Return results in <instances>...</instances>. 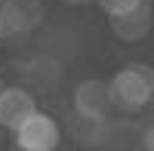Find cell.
Instances as JSON below:
<instances>
[{"label":"cell","instance_id":"6da1fadb","mask_svg":"<svg viewBox=\"0 0 154 151\" xmlns=\"http://www.w3.org/2000/svg\"><path fill=\"white\" fill-rule=\"evenodd\" d=\"M111 90V105L126 111V114H136L151 105L154 99V68L145 62H130L120 71H114V77L108 83Z\"/></svg>","mask_w":154,"mask_h":151},{"label":"cell","instance_id":"7a4b0ae2","mask_svg":"<svg viewBox=\"0 0 154 151\" xmlns=\"http://www.w3.org/2000/svg\"><path fill=\"white\" fill-rule=\"evenodd\" d=\"M3 37H25L34 34L46 19L43 0H0Z\"/></svg>","mask_w":154,"mask_h":151},{"label":"cell","instance_id":"3957f363","mask_svg":"<svg viewBox=\"0 0 154 151\" xmlns=\"http://www.w3.org/2000/svg\"><path fill=\"white\" fill-rule=\"evenodd\" d=\"M62 142V127L56 123V117L34 111V114L16 130V145L19 151H56Z\"/></svg>","mask_w":154,"mask_h":151},{"label":"cell","instance_id":"277c9868","mask_svg":"<svg viewBox=\"0 0 154 151\" xmlns=\"http://www.w3.org/2000/svg\"><path fill=\"white\" fill-rule=\"evenodd\" d=\"M37 111V99L25 86H3L0 90V130L16 133Z\"/></svg>","mask_w":154,"mask_h":151},{"label":"cell","instance_id":"5b68a950","mask_svg":"<svg viewBox=\"0 0 154 151\" xmlns=\"http://www.w3.org/2000/svg\"><path fill=\"white\" fill-rule=\"evenodd\" d=\"M111 90L105 80H83L77 83L74 90V111L77 114H86V117H96V120H105L111 114Z\"/></svg>","mask_w":154,"mask_h":151},{"label":"cell","instance_id":"8992f818","mask_svg":"<svg viewBox=\"0 0 154 151\" xmlns=\"http://www.w3.org/2000/svg\"><path fill=\"white\" fill-rule=\"evenodd\" d=\"M151 25H154V16H151V3L145 0V3L136 6L133 12L114 16L111 19V31L123 43H139V40H145V37L151 34Z\"/></svg>","mask_w":154,"mask_h":151},{"label":"cell","instance_id":"52a82bcc","mask_svg":"<svg viewBox=\"0 0 154 151\" xmlns=\"http://www.w3.org/2000/svg\"><path fill=\"white\" fill-rule=\"evenodd\" d=\"M22 77L28 80L34 90L40 93H49L62 83V65L53 59V56H34L22 65Z\"/></svg>","mask_w":154,"mask_h":151},{"label":"cell","instance_id":"ba28073f","mask_svg":"<svg viewBox=\"0 0 154 151\" xmlns=\"http://www.w3.org/2000/svg\"><path fill=\"white\" fill-rule=\"evenodd\" d=\"M139 127L133 120H111L105 117L102 123V136H99V151H133V145L139 142Z\"/></svg>","mask_w":154,"mask_h":151},{"label":"cell","instance_id":"9c48e42d","mask_svg":"<svg viewBox=\"0 0 154 151\" xmlns=\"http://www.w3.org/2000/svg\"><path fill=\"white\" fill-rule=\"evenodd\" d=\"M102 123H105V120H96V117H86V114H77V111H71V117H68V130H71V136H74L77 145L96 148V145H99V136H102Z\"/></svg>","mask_w":154,"mask_h":151},{"label":"cell","instance_id":"30bf717a","mask_svg":"<svg viewBox=\"0 0 154 151\" xmlns=\"http://www.w3.org/2000/svg\"><path fill=\"white\" fill-rule=\"evenodd\" d=\"M99 3V9L105 12L108 19H114V16H123V12H133L136 6H142L145 0H96Z\"/></svg>","mask_w":154,"mask_h":151},{"label":"cell","instance_id":"8fae6325","mask_svg":"<svg viewBox=\"0 0 154 151\" xmlns=\"http://www.w3.org/2000/svg\"><path fill=\"white\" fill-rule=\"evenodd\" d=\"M139 139H142V151H154V123L139 136Z\"/></svg>","mask_w":154,"mask_h":151},{"label":"cell","instance_id":"7c38bea8","mask_svg":"<svg viewBox=\"0 0 154 151\" xmlns=\"http://www.w3.org/2000/svg\"><path fill=\"white\" fill-rule=\"evenodd\" d=\"M62 3H68V6H83V3H93V0H62Z\"/></svg>","mask_w":154,"mask_h":151},{"label":"cell","instance_id":"4fadbf2b","mask_svg":"<svg viewBox=\"0 0 154 151\" xmlns=\"http://www.w3.org/2000/svg\"><path fill=\"white\" fill-rule=\"evenodd\" d=\"M0 37H3V19H0Z\"/></svg>","mask_w":154,"mask_h":151},{"label":"cell","instance_id":"5bb4252c","mask_svg":"<svg viewBox=\"0 0 154 151\" xmlns=\"http://www.w3.org/2000/svg\"><path fill=\"white\" fill-rule=\"evenodd\" d=\"M3 86H6V83H3V77H0V90H3Z\"/></svg>","mask_w":154,"mask_h":151}]
</instances>
